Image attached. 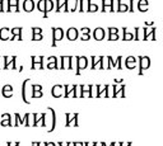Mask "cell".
I'll list each match as a JSON object with an SVG mask.
<instances>
[{
    "label": "cell",
    "instance_id": "277c9868",
    "mask_svg": "<svg viewBox=\"0 0 163 146\" xmlns=\"http://www.w3.org/2000/svg\"><path fill=\"white\" fill-rule=\"evenodd\" d=\"M139 61H140V71H139V74H143V70L149 68L151 61H149V57H140Z\"/></svg>",
    "mask_w": 163,
    "mask_h": 146
},
{
    "label": "cell",
    "instance_id": "44dd1931",
    "mask_svg": "<svg viewBox=\"0 0 163 146\" xmlns=\"http://www.w3.org/2000/svg\"><path fill=\"white\" fill-rule=\"evenodd\" d=\"M40 145H41L40 142H33V144H32V146H40Z\"/></svg>",
    "mask_w": 163,
    "mask_h": 146
},
{
    "label": "cell",
    "instance_id": "52a82bcc",
    "mask_svg": "<svg viewBox=\"0 0 163 146\" xmlns=\"http://www.w3.org/2000/svg\"><path fill=\"white\" fill-rule=\"evenodd\" d=\"M12 94H13V88H12V85H4V86H3V95H4L5 98H10Z\"/></svg>",
    "mask_w": 163,
    "mask_h": 146
},
{
    "label": "cell",
    "instance_id": "d6986e66",
    "mask_svg": "<svg viewBox=\"0 0 163 146\" xmlns=\"http://www.w3.org/2000/svg\"><path fill=\"white\" fill-rule=\"evenodd\" d=\"M32 39H37V41H40V39H42V36L41 34H33Z\"/></svg>",
    "mask_w": 163,
    "mask_h": 146
},
{
    "label": "cell",
    "instance_id": "cb8c5ba5",
    "mask_svg": "<svg viewBox=\"0 0 163 146\" xmlns=\"http://www.w3.org/2000/svg\"><path fill=\"white\" fill-rule=\"evenodd\" d=\"M16 146H19V142H17V144H16Z\"/></svg>",
    "mask_w": 163,
    "mask_h": 146
},
{
    "label": "cell",
    "instance_id": "9c48e42d",
    "mask_svg": "<svg viewBox=\"0 0 163 146\" xmlns=\"http://www.w3.org/2000/svg\"><path fill=\"white\" fill-rule=\"evenodd\" d=\"M27 83H30V79H27L26 82H23V88H22V98H23V102L27 103V104H30V100H27L26 99V84Z\"/></svg>",
    "mask_w": 163,
    "mask_h": 146
},
{
    "label": "cell",
    "instance_id": "6da1fadb",
    "mask_svg": "<svg viewBox=\"0 0 163 146\" xmlns=\"http://www.w3.org/2000/svg\"><path fill=\"white\" fill-rule=\"evenodd\" d=\"M64 37V31L61 28H52V46H55L56 41H60Z\"/></svg>",
    "mask_w": 163,
    "mask_h": 146
},
{
    "label": "cell",
    "instance_id": "8992f818",
    "mask_svg": "<svg viewBox=\"0 0 163 146\" xmlns=\"http://www.w3.org/2000/svg\"><path fill=\"white\" fill-rule=\"evenodd\" d=\"M32 90H33V94H32V98H41V97H42V91H41V90H42V86H41V85H33L32 86Z\"/></svg>",
    "mask_w": 163,
    "mask_h": 146
},
{
    "label": "cell",
    "instance_id": "7c38bea8",
    "mask_svg": "<svg viewBox=\"0 0 163 146\" xmlns=\"http://www.w3.org/2000/svg\"><path fill=\"white\" fill-rule=\"evenodd\" d=\"M42 61H44V57H40V62L37 64V65L40 66V69H44ZM35 68H36V57H32V69H35Z\"/></svg>",
    "mask_w": 163,
    "mask_h": 146
},
{
    "label": "cell",
    "instance_id": "5b68a950",
    "mask_svg": "<svg viewBox=\"0 0 163 146\" xmlns=\"http://www.w3.org/2000/svg\"><path fill=\"white\" fill-rule=\"evenodd\" d=\"M93 37L96 38L97 41H101V39H103V37H105V29L101 28V27L96 28V29H94V32H93Z\"/></svg>",
    "mask_w": 163,
    "mask_h": 146
},
{
    "label": "cell",
    "instance_id": "5bb4252c",
    "mask_svg": "<svg viewBox=\"0 0 163 146\" xmlns=\"http://www.w3.org/2000/svg\"><path fill=\"white\" fill-rule=\"evenodd\" d=\"M108 31H110V37H108V39H111V41H112V39H117L119 38V36L117 34H114V32H116L117 33V28H108Z\"/></svg>",
    "mask_w": 163,
    "mask_h": 146
},
{
    "label": "cell",
    "instance_id": "ffe728a7",
    "mask_svg": "<svg viewBox=\"0 0 163 146\" xmlns=\"http://www.w3.org/2000/svg\"><path fill=\"white\" fill-rule=\"evenodd\" d=\"M45 146H55V144H52V142H47V144H45Z\"/></svg>",
    "mask_w": 163,
    "mask_h": 146
},
{
    "label": "cell",
    "instance_id": "7a4b0ae2",
    "mask_svg": "<svg viewBox=\"0 0 163 146\" xmlns=\"http://www.w3.org/2000/svg\"><path fill=\"white\" fill-rule=\"evenodd\" d=\"M87 64H88V61H87L86 57H78V59H77V66H78L77 74H80L82 70L86 69V68H87Z\"/></svg>",
    "mask_w": 163,
    "mask_h": 146
},
{
    "label": "cell",
    "instance_id": "603a6c76",
    "mask_svg": "<svg viewBox=\"0 0 163 146\" xmlns=\"http://www.w3.org/2000/svg\"><path fill=\"white\" fill-rule=\"evenodd\" d=\"M69 145H70V144H69V142H68V144H66V146H69ZM59 146H65V145H64V144H63V142H60V144H59Z\"/></svg>",
    "mask_w": 163,
    "mask_h": 146
},
{
    "label": "cell",
    "instance_id": "ac0fdd59",
    "mask_svg": "<svg viewBox=\"0 0 163 146\" xmlns=\"http://www.w3.org/2000/svg\"><path fill=\"white\" fill-rule=\"evenodd\" d=\"M32 32H33V34H41V28H32Z\"/></svg>",
    "mask_w": 163,
    "mask_h": 146
},
{
    "label": "cell",
    "instance_id": "2e32d148",
    "mask_svg": "<svg viewBox=\"0 0 163 146\" xmlns=\"http://www.w3.org/2000/svg\"><path fill=\"white\" fill-rule=\"evenodd\" d=\"M55 66H58V61H56L55 57H54V59H52V62H50V64L47 65V68H49V69H55Z\"/></svg>",
    "mask_w": 163,
    "mask_h": 146
},
{
    "label": "cell",
    "instance_id": "9a60e30c",
    "mask_svg": "<svg viewBox=\"0 0 163 146\" xmlns=\"http://www.w3.org/2000/svg\"><path fill=\"white\" fill-rule=\"evenodd\" d=\"M2 117H3V122H2L3 126H5V125H7V126L10 125V116H9V114H3Z\"/></svg>",
    "mask_w": 163,
    "mask_h": 146
},
{
    "label": "cell",
    "instance_id": "8fae6325",
    "mask_svg": "<svg viewBox=\"0 0 163 146\" xmlns=\"http://www.w3.org/2000/svg\"><path fill=\"white\" fill-rule=\"evenodd\" d=\"M64 86H61V85H55L52 88V95L54 97H60V89H63Z\"/></svg>",
    "mask_w": 163,
    "mask_h": 146
},
{
    "label": "cell",
    "instance_id": "e0dca14e",
    "mask_svg": "<svg viewBox=\"0 0 163 146\" xmlns=\"http://www.w3.org/2000/svg\"><path fill=\"white\" fill-rule=\"evenodd\" d=\"M131 38H133V36L125 31V32H124V39H131Z\"/></svg>",
    "mask_w": 163,
    "mask_h": 146
},
{
    "label": "cell",
    "instance_id": "4fadbf2b",
    "mask_svg": "<svg viewBox=\"0 0 163 146\" xmlns=\"http://www.w3.org/2000/svg\"><path fill=\"white\" fill-rule=\"evenodd\" d=\"M21 32H22V28L21 27H18V28H14V29H12V33H13V38H16V36H17V38L18 39H22V36H21Z\"/></svg>",
    "mask_w": 163,
    "mask_h": 146
},
{
    "label": "cell",
    "instance_id": "ba28073f",
    "mask_svg": "<svg viewBox=\"0 0 163 146\" xmlns=\"http://www.w3.org/2000/svg\"><path fill=\"white\" fill-rule=\"evenodd\" d=\"M33 2L32 0H26V2L23 3V9L26 10V11H31V10H33Z\"/></svg>",
    "mask_w": 163,
    "mask_h": 146
},
{
    "label": "cell",
    "instance_id": "30bf717a",
    "mask_svg": "<svg viewBox=\"0 0 163 146\" xmlns=\"http://www.w3.org/2000/svg\"><path fill=\"white\" fill-rule=\"evenodd\" d=\"M49 111H50V112H51V114H52V125H51V128L49 130V131L51 132V131L55 130V125H56V116H55V112H54V109H52V108H49Z\"/></svg>",
    "mask_w": 163,
    "mask_h": 146
},
{
    "label": "cell",
    "instance_id": "7402d4cb",
    "mask_svg": "<svg viewBox=\"0 0 163 146\" xmlns=\"http://www.w3.org/2000/svg\"><path fill=\"white\" fill-rule=\"evenodd\" d=\"M133 2L134 0H130V5H133ZM130 11H133V7H130Z\"/></svg>",
    "mask_w": 163,
    "mask_h": 146
},
{
    "label": "cell",
    "instance_id": "3957f363",
    "mask_svg": "<svg viewBox=\"0 0 163 146\" xmlns=\"http://www.w3.org/2000/svg\"><path fill=\"white\" fill-rule=\"evenodd\" d=\"M78 34H79V32H78V29L74 28V27H70L69 29L66 31V37H68V39H70V41H74V39H77V38H78Z\"/></svg>",
    "mask_w": 163,
    "mask_h": 146
}]
</instances>
